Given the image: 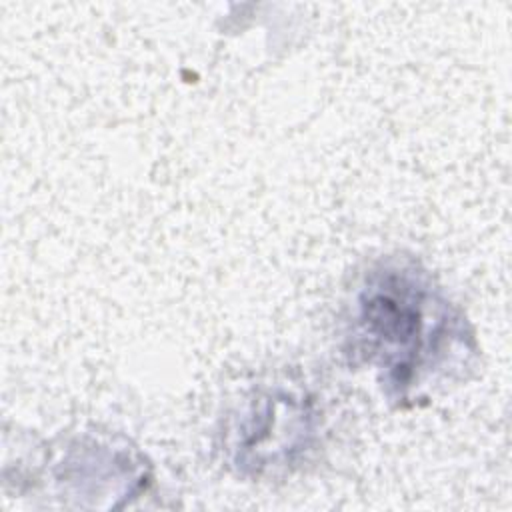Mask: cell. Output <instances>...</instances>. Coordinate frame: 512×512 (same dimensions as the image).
Segmentation results:
<instances>
[{
    "mask_svg": "<svg viewBox=\"0 0 512 512\" xmlns=\"http://www.w3.org/2000/svg\"><path fill=\"white\" fill-rule=\"evenodd\" d=\"M448 306L414 266L386 264L366 276L354 312V340L368 362L386 370L400 394L432 368L442 344L454 342Z\"/></svg>",
    "mask_w": 512,
    "mask_h": 512,
    "instance_id": "6da1fadb",
    "label": "cell"
}]
</instances>
